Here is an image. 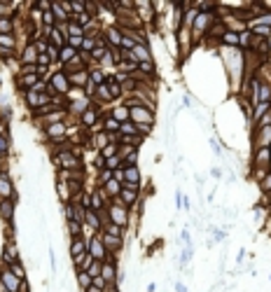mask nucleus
Returning a JSON list of instances; mask_svg holds the SVG:
<instances>
[{"label":"nucleus","instance_id":"obj_51","mask_svg":"<svg viewBox=\"0 0 271 292\" xmlns=\"http://www.w3.org/2000/svg\"><path fill=\"white\" fill-rule=\"evenodd\" d=\"M210 173H213V178H220V176H222V171H220V168H213V171H210Z\"/></svg>","mask_w":271,"mask_h":292},{"label":"nucleus","instance_id":"obj_49","mask_svg":"<svg viewBox=\"0 0 271 292\" xmlns=\"http://www.w3.org/2000/svg\"><path fill=\"white\" fill-rule=\"evenodd\" d=\"M19 292H33V287H31V281H21V287H19Z\"/></svg>","mask_w":271,"mask_h":292},{"label":"nucleus","instance_id":"obj_8","mask_svg":"<svg viewBox=\"0 0 271 292\" xmlns=\"http://www.w3.org/2000/svg\"><path fill=\"white\" fill-rule=\"evenodd\" d=\"M87 246H89L87 236L68 238V255H70V262H78L80 257H84V255H87Z\"/></svg>","mask_w":271,"mask_h":292},{"label":"nucleus","instance_id":"obj_48","mask_svg":"<svg viewBox=\"0 0 271 292\" xmlns=\"http://www.w3.org/2000/svg\"><path fill=\"white\" fill-rule=\"evenodd\" d=\"M82 40L84 38H68V47H72V50H82Z\"/></svg>","mask_w":271,"mask_h":292},{"label":"nucleus","instance_id":"obj_17","mask_svg":"<svg viewBox=\"0 0 271 292\" xmlns=\"http://www.w3.org/2000/svg\"><path fill=\"white\" fill-rule=\"evenodd\" d=\"M108 145H110V133L96 129V131L91 133V150H94V152H101V150L108 148Z\"/></svg>","mask_w":271,"mask_h":292},{"label":"nucleus","instance_id":"obj_31","mask_svg":"<svg viewBox=\"0 0 271 292\" xmlns=\"http://www.w3.org/2000/svg\"><path fill=\"white\" fill-rule=\"evenodd\" d=\"M50 44H54V47H59V50H63V47L68 44V38L54 26V28H52V33H50Z\"/></svg>","mask_w":271,"mask_h":292},{"label":"nucleus","instance_id":"obj_27","mask_svg":"<svg viewBox=\"0 0 271 292\" xmlns=\"http://www.w3.org/2000/svg\"><path fill=\"white\" fill-rule=\"evenodd\" d=\"M0 50H10V52H19L21 42L17 35H0Z\"/></svg>","mask_w":271,"mask_h":292},{"label":"nucleus","instance_id":"obj_33","mask_svg":"<svg viewBox=\"0 0 271 292\" xmlns=\"http://www.w3.org/2000/svg\"><path fill=\"white\" fill-rule=\"evenodd\" d=\"M196 14H199V10H196V7H194V3H192V7H187V10L183 12V28H189V31H192Z\"/></svg>","mask_w":271,"mask_h":292},{"label":"nucleus","instance_id":"obj_13","mask_svg":"<svg viewBox=\"0 0 271 292\" xmlns=\"http://www.w3.org/2000/svg\"><path fill=\"white\" fill-rule=\"evenodd\" d=\"M103 38H105V42H108V50H119V47H122V40H124V33L119 26H105Z\"/></svg>","mask_w":271,"mask_h":292},{"label":"nucleus","instance_id":"obj_4","mask_svg":"<svg viewBox=\"0 0 271 292\" xmlns=\"http://www.w3.org/2000/svg\"><path fill=\"white\" fill-rule=\"evenodd\" d=\"M17 204L14 199H0V222L3 227L17 225Z\"/></svg>","mask_w":271,"mask_h":292},{"label":"nucleus","instance_id":"obj_18","mask_svg":"<svg viewBox=\"0 0 271 292\" xmlns=\"http://www.w3.org/2000/svg\"><path fill=\"white\" fill-rule=\"evenodd\" d=\"M89 105H91V99H87V96H82V99H78V101H70V103H68V115L78 119Z\"/></svg>","mask_w":271,"mask_h":292},{"label":"nucleus","instance_id":"obj_22","mask_svg":"<svg viewBox=\"0 0 271 292\" xmlns=\"http://www.w3.org/2000/svg\"><path fill=\"white\" fill-rule=\"evenodd\" d=\"M12 157V133H0V159L10 161Z\"/></svg>","mask_w":271,"mask_h":292},{"label":"nucleus","instance_id":"obj_55","mask_svg":"<svg viewBox=\"0 0 271 292\" xmlns=\"http://www.w3.org/2000/svg\"><path fill=\"white\" fill-rule=\"evenodd\" d=\"M269 173H271V166H269Z\"/></svg>","mask_w":271,"mask_h":292},{"label":"nucleus","instance_id":"obj_34","mask_svg":"<svg viewBox=\"0 0 271 292\" xmlns=\"http://www.w3.org/2000/svg\"><path fill=\"white\" fill-rule=\"evenodd\" d=\"M66 232H68V238H75V236H84V225L75 220H68L66 222Z\"/></svg>","mask_w":271,"mask_h":292},{"label":"nucleus","instance_id":"obj_47","mask_svg":"<svg viewBox=\"0 0 271 292\" xmlns=\"http://www.w3.org/2000/svg\"><path fill=\"white\" fill-rule=\"evenodd\" d=\"M101 155H103L105 159H110V157H115V155H117V145H115V143H110L108 148L101 150Z\"/></svg>","mask_w":271,"mask_h":292},{"label":"nucleus","instance_id":"obj_28","mask_svg":"<svg viewBox=\"0 0 271 292\" xmlns=\"http://www.w3.org/2000/svg\"><path fill=\"white\" fill-rule=\"evenodd\" d=\"M220 47H229V50H236L238 47V33L236 31H225V35L220 38Z\"/></svg>","mask_w":271,"mask_h":292},{"label":"nucleus","instance_id":"obj_25","mask_svg":"<svg viewBox=\"0 0 271 292\" xmlns=\"http://www.w3.org/2000/svg\"><path fill=\"white\" fill-rule=\"evenodd\" d=\"M138 72H143L145 78L159 80V66H157V61H143V63H138Z\"/></svg>","mask_w":271,"mask_h":292},{"label":"nucleus","instance_id":"obj_37","mask_svg":"<svg viewBox=\"0 0 271 292\" xmlns=\"http://www.w3.org/2000/svg\"><path fill=\"white\" fill-rule=\"evenodd\" d=\"M260 103L271 105V82H262L260 80Z\"/></svg>","mask_w":271,"mask_h":292},{"label":"nucleus","instance_id":"obj_29","mask_svg":"<svg viewBox=\"0 0 271 292\" xmlns=\"http://www.w3.org/2000/svg\"><path fill=\"white\" fill-rule=\"evenodd\" d=\"M78 54H80L78 50H72V47H68V44H66V47L61 50V56H59V68H61V66H68V63H72V61L78 59Z\"/></svg>","mask_w":271,"mask_h":292},{"label":"nucleus","instance_id":"obj_46","mask_svg":"<svg viewBox=\"0 0 271 292\" xmlns=\"http://www.w3.org/2000/svg\"><path fill=\"white\" fill-rule=\"evenodd\" d=\"M136 127H138V133L143 138H150L152 133H155V127H152V124H136Z\"/></svg>","mask_w":271,"mask_h":292},{"label":"nucleus","instance_id":"obj_19","mask_svg":"<svg viewBox=\"0 0 271 292\" xmlns=\"http://www.w3.org/2000/svg\"><path fill=\"white\" fill-rule=\"evenodd\" d=\"M131 56L136 59V63H143V61H155V54H152V47L150 44H136L131 52Z\"/></svg>","mask_w":271,"mask_h":292},{"label":"nucleus","instance_id":"obj_1","mask_svg":"<svg viewBox=\"0 0 271 292\" xmlns=\"http://www.w3.org/2000/svg\"><path fill=\"white\" fill-rule=\"evenodd\" d=\"M50 161L56 171H78V168H84V157H78L72 152V145L66 150H56L50 155Z\"/></svg>","mask_w":271,"mask_h":292},{"label":"nucleus","instance_id":"obj_12","mask_svg":"<svg viewBox=\"0 0 271 292\" xmlns=\"http://www.w3.org/2000/svg\"><path fill=\"white\" fill-rule=\"evenodd\" d=\"M38 56H40V52L35 47V42H26L19 50V63L21 66H38Z\"/></svg>","mask_w":271,"mask_h":292},{"label":"nucleus","instance_id":"obj_7","mask_svg":"<svg viewBox=\"0 0 271 292\" xmlns=\"http://www.w3.org/2000/svg\"><path fill=\"white\" fill-rule=\"evenodd\" d=\"M269 166H271L269 148H253L250 150V168H264V171H269Z\"/></svg>","mask_w":271,"mask_h":292},{"label":"nucleus","instance_id":"obj_35","mask_svg":"<svg viewBox=\"0 0 271 292\" xmlns=\"http://www.w3.org/2000/svg\"><path fill=\"white\" fill-rule=\"evenodd\" d=\"M75 283H78V287L84 292L89 285H91V283H94V278H91L87 271H75Z\"/></svg>","mask_w":271,"mask_h":292},{"label":"nucleus","instance_id":"obj_43","mask_svg":"<svg viewBox=\"0 0 271 292\" xmlns=\"http://www.w3.org/2000/svg\"><path fill=\"white\" fill-rule=\"evenodd\" d=\"M105 168H108V171H112V173H115L117 168H122V157L115 155V157H110V159H105Z\"/></svg>","mask_w":271,"mask_h":292},{"label":"nucleus","instance_id":"obj_3","mask_svg":"<svg viewBox=\"0 0 271 292\" xmlns=\"http://www.w3.org/2000/svg\"><path fill=\"white\" fill-rule=\"evenodd\" d=\"M47 82H50V87L54 89L59 96H66L68 91H70V78H68V72H63L61 68H54Z\"/></svg>","mask_w":271,"mask_h":292},{"label":"nucleus","instance_id":"obj_6","mask_svg":"<svg viewBox=\"0 0 271 292\" xmlns=\"http://www.w3.org/2000/svg\"><path fill=\"white\" fill-rule=\"evenodd\" d=\"M129 110H131V121L133 124H152V127L157 124V112L150 110V108H145V105H133V108H129Z\"/></svg>","mask_w":271,"mask_h":292},{"label":"nucleus","instance_id":"obj_10","mask_svg":"<svg viewBox=\"0 0 271 292\" xmlns=\"http://www.w3.org/2000/svg\"><path fill=\"white\" fill-rule=\"evenodd\" d=\"M87 253L91 255L96 262H105V259H108V250H105L103 241H101V232H98V234H91V236H89Z\"/></svg>","mask_w":271,"mask_h":292},{"label":"nucleus","instance_id":"obj_21","mask_svg":"<svg viewBox=\"0 0 271 292\" xmlns=\"http://www.w3.org/2000/svg\"><path fill=\"white\" fill-rule=\"evenodd\" d=\"M70 78V87H78V89H84L89 84V68H82V70H75L68 75Z\"/></svg>","mask_w":271,"mask_h":292},{"label":"nucleus","instance_id":"obj_38","mask_svg":"<svg viewBox=\"0 0 271 292\" xmlns=\"http://www.w3.org/2000/svg\"><path fill=\"white\" fill-rule=\"evenodd\" d=\"M10 271H12L14 276H17L19 281H26V278H28V269L23 266V262H17V264H12Z\"/></svg>","mask_w":271,"mask_h":292},{"label":"nucleus","instance_id":"obj_41","mask_svg":"<svg viewBox=\"0 0 271 292\" xmlns=\"http://www.w3.org/2000/svg\"><path fill=\"white\" fill-rule=\"evenodd\" d=\"M103 232H105V234H110V236H119V238H127V232H124L122 227L112 225V222H110V225H105V227H103Z\"/></svg>","mask_w":271,"mask_h":292},{"label":"nucleus","instance_id":"obj_9","mask_svg":"<svg viewBox=\"0 0 271 292\" xmlns=\"http://www.w3.org/2000/svg\"><path fill=\"white\" fill-rule=\"evenodd\" d=\"M101 241H103L108 255H115V257H119V255H122V250L127 248V238L110 236V234H105V232H101Z\"/></svg>","mask_w":271,"mask_h":292},{"label":"nucleus","instance_id":"obj_40","mask_svg":"<svg viewBox=\"0 0 271 292\" xmlns=\"http://www.w3.org/2000/svg\"><path fill=\"white\" fill-rule=\"evenodd\" d=\"M122 166H140V150H133L131 155L122 159Z\"/></svg>","mask_w":271,"mask_h":292},{"label":"nucleus","instance_id":"obj_44","mask_svg":"<svg viewBox=\"0 0 271 292\" xmlns=\"http://www.w3.org/2000/svg\"><path fill=\"white\" fill-rule=\"evenodd\" d=\"M101 269H103V262H96V259H94V262H91V266L87 269V274L91 276V278H98V276H101Z\"/></svg>","mask_w":271,"mask_h":292},{"label":"nucleus","instance_id":"obj_52","mask_svg":"<svg viewBox=\"0 0 271 292\" xmlns=\"http://www.w3.org/2000/svg\"><path fill=\"white\" fill-rule=\"evenodd\" d=\"M157 290V285H155V283H150V285H147V292H155Z\"/></svg>","mask_w":271,"mask_h":292},{"label":"nucleus","instance_id":"obj_53","mask_svg":"<svg viewBox=\"0 0 271 292\" xmlns=\"http://www.w3.org/2000/svg\"><path fill=\"white\" fill-rule=\"evenodd\" d=\"M266 217L271 220V206H266Z\"/></svg>","mask_w":271,"mask_h":292},{"label":"nucleus","instance_id":"obj_42","mask_svg":"<svg viewBox=\"0 0 271 292\" xmlns=\"http://www.w3.org/2000/svg\"><path fill=\"white\" fill-rule=\"evenodd\" d=\"M119 133H122V136H136V133H138V127L129 119V121H124L122 127H119Z\"/></svg>","mask_w":271,"mask_h":292},{"label":"nucleus","instance_id":"obj_30","mask_svg":"<svg viewBox=\"0 0 271 292\" xmlns=\"http://www.w3.org/2000/svg\"><path fill=\"white\" fill-rule=\"evenodd\" d=\"M14 33H17L14 17H0V35H14Z\"/></svg>","mask_w":271,"mask_h":292},{"label":"nucleus","instance_id":"obj_23","mask_svg":"<svg viewBox=\"0 0 271 292\" xmlns=\"http://www.w3.org/2000/svg\"><path fill=\"white\" fill-rule=\"evenodd\" d=\"M105 84H108V89H110L112 99H115V103H119V101H124V91H122V84L115 80V75H108V80H105Z\"/></svg>","mask_w":271,"mask_h":292},{"label":"nucleus","instance_id":"obj_20","mask_svg":"<svg viewBox=\"0 0 271 292\" xmlns=\"http://www.w3.org/2000/svg\"><path fill=\"white\" fill-rule=\"evenodd\" d=\"M110 115L115 117L117 121H119V124H124V121H129L131 119V110H129V105H124L122 101H119V103H115L110 108Z\"/></svg>","mask_w":271,"mask_h":292},{"label":"nucleus","instance_id":"obj_26","mask_svg":"<svg viewBox=\"0 0 271 292\" xmlns=\"http://www.w3.org/2000/svg\"><path fill=\"white\" fill-rule=\"evenodd\" d=\"M108 75H110V72H105L103 68H98V66H91V68H89V82H94L96 87H101V84H105V80H108Z\"/></svg>","mask_w":271,"mask_h":292},{"label":"nucleus","instance_id":"obj_14","mask_svg":"<svg viewBox=\"0 0 271 292\" xmlns=\"http://www.w3.org/2000/svg\"><path fill=\"white\" fill-rule=\"evenodd\" d=\"M117 199H119V201H122L129 210H133V208H136V204L143 199V189H127V187H122V192H119V197H117Z\"/></svg>","mask_w":271,"mask_h":292},{"label":"nucleus","instance_id":"obj_45","mask_svg":"<svg viewBox=\"0 0 271 292\" xmlns=\"http://www.w3.org/2000/svg\"><path fill=\"white\" fill-rule=\"evenodd\" d=\"M14 14V3H0V17H12Z\"/></svg>","mask_w":271,"mask_h":292},{"label":"nucleus","instance_id":"obj_16","mask_svg":"<svg viewBox=\"0 0 271 292\" xmlns=\"http://www.w3.org/2000/svg\"><path fill=\"white\" fill-rule=\"evenodd\" d=\"M54 189H56V197H59L61 206H66V204H70V201H72L70 187H68L66 180H61V178H54Z\"/></svg>","mask_w":271,"mask_h":292},{"label":"nucleus","instance_id":"obj_32","mask_svg":"<svg viewBox=\"0 0 271 292\" xmlns=\"http://www.w3.org/2000/svg\"><path fill=\"white\" fill-rule=\"evenodd\" d=\"M103 192L108 194V199L112 201V199H117V197H119V192H122V182H117L115 178H112L108 185H103Z\"/></svg>","mask_w":271,"mask_h":292},{"label":"nucleus","instance_id":"obj_54","mask_svg":"<svg viewBox=\"0 0 271 292\" xmlns=\"http://www.w3.org/2000/svg\"><path fill=\"white\" fill-rule=\"evenodd\" d=\"M269 155H271V145H269Z\"/></svg>","mask_w":271,"mask_h":292},{"label":"nucleus","instance_id":"obj_11","mask_svg":"<svg viewBox=\"0 0 271 292\" xmlns=\"http://www.w3.org/2000/svg\"><path fill=\"white\" fill-rule=\"evenodd\" d=\"M0 287L5 292H19V287H21V281L12 274L10 266H3V264H0Z\"/></svg>","mask_w":271,"mask_h":292},{"label":"nucleus","instance_id":"obj_24","mask_svg":"<svg viewBox=\"0 0 271 292\" xmlns=\"http://www.w3.org/2000/svg\"><path fill=\"white\" fill-rule=\"evenodd\" d=\"M52 14H54V19H56V26H61V23L70 21V14L63 10V5L59 3V0H54V3H52Z\"/></svg>","mask_w":271,"mask_h":292},{"label":"nucleus","instance_id":"obj_36","mask_svg":"<svg viewBox=\"0 0 271 292\" xmlns=\"http://www.w3.org/2000/svg\"><path fill=\"white\" fill-rule=\"evenodd\" d=\"M105 168V157L101 155V152H91V171L98 173Z\"/></svg>","mask_w":271,"mask_h":292},{"label":"nucleus","instance_id":"obj_15","mask_svg":"<svg viewBox=\"0 0 271 292\" xmlns=\"http://www.w3.org/2000/svg\"><path fill=\"white\" fill-rule=\"evenodd\" d=\"M122 168H124V182L136 185V187H143V173H140V166H122Z\"/></svg>","mask_w":271,"mask_h":292},{"label":"nucleus","instance_id":"obj_39","mask_svg":"<svg viewBox=\"0 0 271 292\" xmlns=\"http://www.w3.org/2000/svg\"><path fill=\"white\" fill-rule=\"evenodd\" d=\"M94 50H96V35H84L82 50H80V52H84V54H91Z\"/></svg>","mask_w":271,"mask_h":292},{"label":"nucleus","instance_id":"obj_5","mask_svg":"<svg viewBox=\"0 0 271 292\" xmlns=\"http://www.w3.org/2000/svg\"><path fill=\"white\" fill-rule=\"evenodd\" d=\"M0 199H14L19 201V192L14 185V178L10 171H0Z\"/></svg>","mask_w":271,"mask_h":292},{"label":"nucleus","instance_id":"obj_2","mask_svg":"<svg viewBox=\"0 0 271 292\" xmlns=\"http://www.w3.org/2000/svg\"><path fill=\"white\" fill-rule=\"evenodd\" d=\"M108 215H110V222L117 227H122L124 232H129L131 227V210L119 201V199H112L110 206H108Z\"/></svg>","mask_w":271,"mask_h":292},{"label":"nucleus","instance_id":"obj_50","mask_svg":"<svg viewBox=\"0 0 271 292\" xmlns=\"http://www.w3.org/2000/svg\"><path fill=\"white\" fill-rule=\"evenodd\" d=\"M103 290H105L103 285H96V283H91V285H89V287H87V290H84V292H103Z\"/></svg>","mask_w":271,"mask_h":292}]
</instances>
